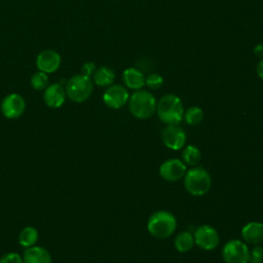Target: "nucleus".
Here are the masks:
<instances>
[{
  "label": "nucleus",
  "mask_w": 263,
  "mask_h": 263,
  "mask_svg": "<svg viewBox=\"0 0 263 263\" xmlns=\"http://www.w3.org/2000/svg\"><path fill=\"white\" fill-rule=\"evenodd\" d=\"M159 119L165 124H178L184 116L183 104L179 97L175 95L163 96L156 105Z\"/></svg>",
  "instance_id": "obj_1"
},
{
  "label": "nucleus",
  "mask_w": 263,
  "mask_h": 263,
  "mask_svg": "<svg viewBox=\"0 0 263 263\" xmlns=\"http://www.w3.org/2000/svg\"><path fill=\"white\" fill-rule=\"evenodd\" d=\"M147 228L152 236L162 239L171 236L175 232L177 221L170 212L158 211L150 216Z\"/></svg>",
  "instance_id": "obj_2"
},
{
  "label": "nucleus",
  "mask_w": 263,
  "mask_h": 263,
  "mask_svg": "<svg viewBox=\"0 0 263 263\" xmlns=\"http://www.w3.org/2000/svg\"><path fill=\"white\" fill-rule=\"evenodd\" d=\"M128 107L130 113L139 119L149 118L156 110V101L148 90L139 89L129 98Z\"/></svg>",
  "instance_id": "obj_3"
},
{
  "label": "nucleus",
  "mask_w": 263,
  "mask_h": 263,
  "mask_svg": "<svg viewBox=\"0 0 263 263\" xmlns=\"http://www.w3.org/2000/svg\"><path fill=\"white\" fill-rule=\"evenodd\" d=\"M186 190L194 195L201 196L209 192L212 186V179L208 171L202 167H194L186 172L184 180Z\"/></svg>",
  "instance_id": "obj_4"
},
{
  "label": "nucleus",
  "mask_w": 263,
  "mask_h": 263,
  "mask_svg": "<svg viewBox=\"0 0 263 263\" xmlns=\"http://www.w3.org/2000/svg\"><path fill=\"white\" fill-rule=\"evenodd\" d=\"M92 88L93 84L90 77L83 74H77L68 80L65 90L67 97L71 101L75 103H82L90 97Z\"/></svg>",
  "instance_id": "obj_5"
},
{
  "label": "nucleus",
  "mask_w": 263,
  "mask_h": 263,
  "mask_svg": "<svg viewBox=\"0 0 263 263\" xmlns=\"http://www.w3.org/2000/svg\"><path fill=\"white\" fill-rule=\"evenodd\" d=\"M222 256L226 263H248L250 251L239 239H231L223 247Z\"/></svg>",
  "instance_id": "obj_6"
},
{
  "label": "nucleus",
  "mask_w": 263,
  "mask_h": 263,
  "mask_svg": "<svg viewBox=\"0 0 263 263\" xmlns=\"http://www.w3.org/2000/svg\"><path fill=\"white\" fill-rule=\"evenodd\" d=\"M220 241L218 231L210 225L199 226L194 232V242L202 250H215Z\"/></svg>",
  "instance_id": "obj_7"
},
{
  "label": "nucleus",
  "mask_w": 263,
  "mask_h": 263,
  "mask_svg": "<svg viewBox=\"0 0 263 263\" xmlns=\"http://www.w3.org/2000/svg\"><path fill=\"white\" fill-rule=\"evenodd\" d=\"M26 109V102L18 93L7 95L1 103V112L8 119L18 118Z\"/></svg>",
  "instance_id": "obj_8"
},
{
  "label": "nucleus",
  "mask_w": 263,
  "mask_h": 263,
  "mask_svg": "<svg viewBox=\"0 0 263 263\" xmlns=\"http://www.w3.org/2000/svg\"><path fill=\"white\" fill-rule=\"evenodd\" d=\"M161 140L167 148L180 150L186 143V134L176 124H168L161 132Z\"/></svg>",
  "instance_id": "obj_9"
},
{
  "label": "nucleus",
  "mask_w": 263,
  "mask_h": 263,
  "mask_svg": "<svg viewBox=\"0 0 263 263\" xmlns=\"http://www.w3.org/2000/svg\"><path fill=\"white\" fill-rule=\"evenodd\" d=\"M128 97L129 96L125 87L119 84H114L106 89L103 95V101L108 107L112 109H119L126 104Z\"/></svg>",
  "instance_id": "obj_10"
},
{
  "label": "nucleus",
  "mask_w": 263,
  "mask_h": 263,
  "mask_svg": "<svg viewBox=\"0 0 263 263\" xmlns=\"http://www.w3.org/2000/svg\"><path fill=\"white\" fill-rule=\"evenodd\" d=\"M61 65V55L53 49H44L36 58V66L39 71L46 74L55 72Z\"/></svg>",
  "instance_id": "obj_11"
},
{
  "label": "nucleus",
  "mask_w": 263,
  "mask_h": 263,
  "mask_svg": "<svg viewBox=\"0 0 263 263\" xmlns=\"http://www.w3.org/2000/svg\"><path fill=\"white\" fill-rule=\"evenodd\" d=\"M186 170V165L183 161L174 158L164 161L160 165L159 174L164 180L168 182H175L185 176Z\"/></svg>",
  "instance_id": "obj_12"
},
{
  "label": "nucleus",
  "mask_w": 263,
  "mask_h": 263,
  "mask_svg": "<svg viewBox=\"0 0 263 263\" xmlns=\"http://www.w3.org/2000/svg\"><path fill=\"white\" fill-rule=\"evenodd\" d=\"M66 99V90L60 83L49 84L43 93V100L46 106L50 108H60Z\"/></svg>",
  "instance_id": "obj_13"
},
{
  "label": "nucleus",
  "mask_w": 263,
  "mask_h": 263,
  "mask_svg": "<svg viewBox=\"0 0 263 263\" xmlns=\"http://www.w3.org/2000/svg\"><path fill=\"white\" fill-rule=\"evenodd\" d=\"M241 235L245 241L252 245L263 243V223L250 222L241 229Z\"/></svg>",
  "instance_id": "obj_14"
},
{
  "label": "nucleus",
  "mask_w": 263,
  "mask_h": 263,
  "mask_svg": "<svg viewBox=\"0 0 263 263\" xmlns=\"http://www.w3.org/2000/svg\"><path fill=\"white\" fill-rule=\"evenodd\" d=\"M24 263H51V256L42 247H30L24 252Z\"/></svg>",
  "instance_id": "obj_15"
},
{
  "label": "nucleus",
  "mask_w": 263,
  "mask_h": 263,
  "mask_svg": "<svg viewBox=\"0 0 263 263\" xmlns=\"http://www.w3.org/2000/svg\"><path fill=\"white\" fill-rule=\"evenodd\" d=\"M122 78H123L124 84L132 89L139 90L145 85L146 78L144 74L136 68H128L124 70Z\"/></svg>",
  "instance_id": "obj_16"
},
{
  "label": "nucleus",
  "mask_w": 263,
  "mask_h": 263,
  "mask_svg": "<svg viewBox=\"0 0 263 263\" xmlns=\"http://www.w3.org/2000/svg\"><path fill=\"white\" fill-rule=\"evenodd\" d=\"M115 79L114 71L106 66L99 68L93 74V81L99 86H109Z\"/></svg>",
  "instance_id": "obj_17"
},
{
  "label": "nucleus",
  "mask_w": 263,
  "mask_h": 263,
  "mask_svg": "<svg viewBox=\"0 0 263 263\" xmlns=\"http://www.w3.org/2000/svg\"><path fill=\"white\" fill-rule=\"evenodd\" d=\"M193 245H194V237L188 231L180 232L175 238V248L181 253H186L190 251Z\"/></svg>",
  "instance_id": "obj_18"
},
{
  "label": "nucleus",
  "mask_w": 263,
  "mask_h": 263,
  "mask_svg": "<svg viewBox=\"0 0 263 263\" xmlns=\"http://www.w3.org/2000/svg\"><path fill=\"white\" fill-rule=\"evenodd\" d=\"M38 240V232L34 227L28 226L25 227L18 236V241L22 247L25 248H30L36 243Z\"/></svg>",
  "instance_id": "obj_19"
},
{
  "label": "nucleus",
  "mask_w": 263,
  "mask_h": 263,
  "mask_svg": "<svg viewBox=\"0 0 263 263\" xmlns=\"http://www.w3.org/2000/svg\"><path fill=\"white\" fill-rule=\"evenodd\" d=\"M182 157H183V160L185 163L193 166L199 162V160L201 158V153L197 147L188 145L183 150Z\"/></svg>",
  "instance_id": "obj_20"
},
{
  "label": "nucleus",
  "mask_w": 263,
  "mask_h": 263,
  "mask_svg": "<svg viewBox=\"0 0 263 263\" xmlns=\"http://www.w3.org/2000/svg\"><path fill=\"white\" fill-rule=\"evenodd\" d=\"M31 86L36 90L45 89L48 86V76L46 73L38 71L31 77Z\"/></svg>",
  "instance_id": "obj_21"
},
{
  "label": "nucleus",
  "mask_w": 263,
  "mask_h": 263,
  "mask_svg": "<svg viewBox=\"0 0 263 263\" xmlns=\"http://www.w3.org/2000/svg\"><path fill=\"white\" fill-rule=\"evenodd\" d=\"M203 118V112L198 107H190L185 113V120L190 125H197Z\"/></svg>",
  "instance_id": "obj_22"
},
{
  "label": "nucleus",
  "mask_w": 263,
  "mask_h": 263,
  "mask_svg": "<svg viewBox=\"0 0 263 263\" xmlns=\"http://www.w3.org/2000/svg\"><path fill=\"white\" fill-rule=\"evenodd\" d=\"M162 83H163V78L156 73L150 74L145 80V84H147V86L152 89L159 88L162 85Z\"/></svg>",
  "instance_id": "obj_23"
},
{
  "label": "nucleus",
  "mask_w": 263,
  "mask_h": 263,
  "mask_svg": "<svg viewBox=\"0 0 263 263\" xmlns=\"http://www.w3.org/2000/svg\"><path fill=\"white\" fill-rule=\"evenodd\" d=\"M249 262L250 263H263V248L262 247L257 246L250 252Z\"/></svg>",
  "instance_id": "obj_24"
},
{
  "label": "nucleus",
  "mask_w": 263,
  "mask_h": 263,
  "mask_svg": "<svg viewBox=\"0 0 263 263\" xmlns=\"http://www.w3.org/2000/svg\"><path fill=\"white\" fill-rule=\"evenodd\" d=\"M0 263H24V261L18 254L7 253L0 258Z\"/></svg>",
  "instance_id": "obj_25"
},
{
  "label": "nucleus",
  "mask_w": 263,
  "mask_h": 263,
  "mask_svg": "<svg viewBox=\"0 0 263 263\" xmlns=\"http://www.w3.org/2000/svg\"><path fill=\"white\" fill-rule=\"evenodd\" d=\"M82 74L85 75V76H88L90 77V75L95 74V70H96V66L93 63H85L83 66H82Z\"/></svg>",
  "instance_id": "obj_26"
},
{
  "label": "nucleus",
  "mask_w": 263,
  "mask_h": 263,
  "mask_svg": "<svg viewBox=\"0 0 263 263\" xmlns=\"http://www.w3.org/2000/svg\"><path fill=\"white\" fill-rule=\"evenodd\" d=\"M257 74L260 78L263 79V60H261L257 65Z\"/></svg>",
  "instance_id": "obj_27"
},
{
  "label": "nucleus",
  "mask_w": 263,
  "mask_h": 263,
  "mask_svg": "<svg viewBox=\"0 0 263 263\" xmlns=\"http://www.w3.org/2000/svg\"><path fill=\"white\" fill-rule=\"evenodd\" d=\"M254 52H255V54L258 55V57H263V45H262V44L257 45V46L255 47V49H254Z\"/></svg>",
  "instance_id": "obj_28"
}]
</instances>
